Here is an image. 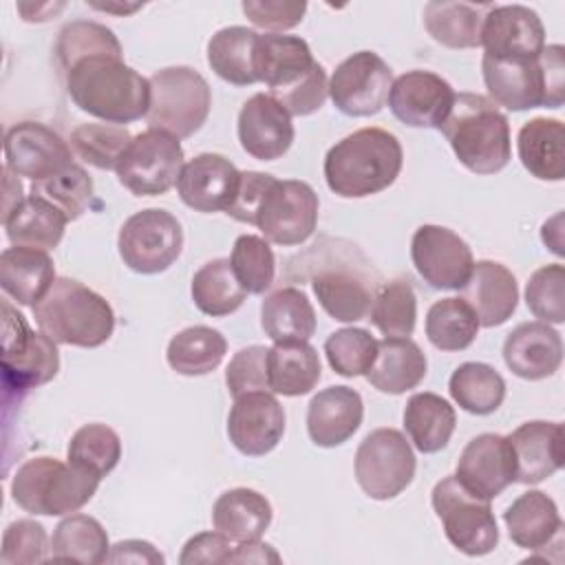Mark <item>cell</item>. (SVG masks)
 <instances>
[{"label":"cell","instance_id":"6da1fadb","mask_svg":"<svg viewBox=\"0 0 565 565\" xmlns=\"http://www.w3.org/2000/svg\"><path fill=\"white\" fill-rule=\"evenodd\" d=\"M73 104L104 124H132L148 115L150 79L124 62V57L95 55L79 60L64 73Z\"/></svg>","mask_w":565,"mask_h":565},{"label":"cell","instance_id":"7a4b0ae2","mask_svg":"<svg viewBox=\"0 0 565 565\" xmlns=\"http://www.w3.org/2000/svg\"><path fill=\"white\" fill-rule=\"evenodd\" d=\"M399 139L384 128H360L335 141L324 154V181L342 199H364L395 183L402 172Z\"/></svg>","mask_w":565,"mask_h":565},{"label":"cell","instance_id":"3957f363","mask_svg":"<svg viewBox=\"0 0 565 565\" xmlns=\"http://www.w3.org/2000/svg\"><path fill=\"white\" fill-rule=\"evenodd\" d=\"M459 163L475 174H497L512 159L510 121L479 93H457L439 126Z\"/></svg>","mask_w":565,"mask_h":565},{"label":"cell","instance_id":"277c9868","mask_svg":"<svg viewBox=\"0 0 565 565\" xmlns=\"http://www.w3.org/2000/svg\"><path fill=\"white\" fill-rule=\"evenodd\" d=\"M35 324L55 344L97 349L115 331L110 302L75 278L60 276L33 307Z\"/></svg>","mask_w":565,"mask_h":565},{"label":"cell","instance_id":"5b68a950","mask_svg":"<svg viewBox=\"0 0 565 565\" xmlns=\"http://www.w3.org/2000/svg\"><path fill=\"white\" fill-rule=\"evenodd\" d=\"M481 75L488 99L508 110L561 108L565 102V49L547 44L532 60H494L483 55Z\"/></svg>","mask_w":565,"mask_h":565},{"label":"cell","instance_id":"8992f818","mask_svg":"<svg viewBox=\"0 0 565 565\" xmlns=\"http://www.w3.org/2000/svg\"><path fill=\"white\" fill-rule=\"evenodd\" d=\"M99 477L53 457L26 459L11 479V499L29 514L62 516L82 510L97 492Z\"/></svg>","mask_w":565,"mask_h":565},{"label":"cell","instance_id":"52a82bcc","mask_svg":"<svg viewBox=\"0 0 565 565\" xmlns=\"http://www.w3.org/2000/svg\"><path fill=\"white\" fill-rule=\"evenodd\" d=\"M212 108V90L207 79L190 66H168L150 77L148 128L192 137L205 124Z\"/></svg>","mask_w":565,"mask_h":565},{"label":"cell","instance_id":"ba28073f","mask_svg":"<svg viewBox=\"0 0 565 565\" xmlns=\"http://www.w3.org/2000/svg\"><path fill=\"white\" fill-rule=\"evenodd\" d=\"M430 503L446 539L466 556H483L499 545V527L490 501L470 494L455 475L435 483Z\"/></svg>","mask_w":565,"mask_h":565},{"label":"cell","instance_id":"9c48e42d","mask_svg":"<svg viewBox=\"0 0 565 565\" xmlns=\"http://www.w3.org/2000/svg\"><path fill=\"white\" fill-rule=\"evenodd\" d=\"M353 468L362 492L375 501H386L411 486L417 459L402 430L375 428L360 441Z\"/></svg>","mask_w":565,"mask_h":565},{"label":"cell","instance_id":"30bf717a","mask_svg":"<svg viewBox=\"0 0 565 565\" xmlns=\"http://www.w3.org/2000/svg\"><path fill=\"white\" fill-rule=\"evenodd\" d=\"M60 371L57 344L31 331L24 316L2 302V380L7 388L29 391L51 382Z\"/></svg>","mask_w":565,"mask_h":565},{"label":"cell","instance_id":"8fae6325","mask_svg":"<svg viewBox=\"0 0 565 565\" xmlns=\"http://www.w3.org/2000/svg\"><path fill=\"white\" fill-rule=\"evenodd\" d=\"M117 249L128 269L146 276L161 274L181 256L183 227L172 212L146 207L124 221Z\"/></svg>","mask_w":565,"mask_h":565},{"label":"cell","instance_id":"7c38bea8","mask_svg":"<svg viewBox=\"0 0 565 565\" xmlns=\"http://www.w3.org/2000/svg\"><path fill=\"white\" fill-rule=\"evenodd\" d=\"M183 168L181 141L163 130L148 128L132 137L115 172L119 183L135 196L166 194Z\"/></svg>","mask_w":565,"mask_h":565},{"label":"cell","instance_id":"4fadbf2b","mask_svg":"<svg viewBox=\"0 0 565 565\" xmlns=\"http://www.w3.org/2000/svg\"><path fill=\"white\" fill-rule=\"evenodd\" d=\"M318 207V194L309 183L274 179L258 205L254 225L260 230L263 238L274 245H302L316 232Z\"/></svg>","mask_w":565,"mask_h":565},{"label":"cell","instance_id":"5bb4252c","mask_svg":"<svg viewBox=\"0 0 565 565\" xmlns=\"http://www.w3.org/2000/svg\"><path fill=\"white\" fill-rule=\"evenodd\" d=\"M254 68L258 82L269 88V95L280 106L302 86L327 73L324 66L313 60L302 38L285 33H258Z\"/></svg>","mask_w":565,"mask_h":565},{"label":"cell","instance_id":"9a60e30c","mask_svg":"<svg viewBox=\"0 0 565 565\" xmlns=\"http://www.w3.org/2000/svg\"><path fill=\"white\" fill-rule=\"evenodd\" d=\"M391 86V66L373 51H358L335 66L329 97L347 117H371L386 106Z\"/></svg>","mask_w":565,"mask_h":565},{"label":"cell","instance_id":"2e32d148","mask_svg":"<svg viewBox=\"0 0 565 565\" xmlns=\"http://www.w3.org/2000/svg\"><path fill=\"white\" fill-rule=\"evenodd\" d=\"M411 260L433 289H461L472 271L470 245L450 227L419 225L411 241Z\"/></svg>","mask_w":565,"mask_h":565},{"label":"cell","instance_id":"e0dca14e","mask_svg":"<svg viewBox=\"0 0 565 565\" xmlns=\"http://www.w3.org/2000/svg\"><path fill=\"white\" fill-rule=\"evenodd\" d=\"M4 166L31 181H42L73 163L71 146L42 121H18L4 132Z\"/></svg>","mask_w":565,"mask_h":565},{"label":"cell","instance_id":"ac0fdd59","mask_svg":"<svg viewBox=\"0 0 565 565\" xmlns=\"http://www.w3.org/2000/svg\"><path fill=\"white\" fill-rule=\"evenodd\" d=\"M457 481L475 497L492 501L516 481L514 455L505 435L481 433L472 437L455 468Z\"/></svg>","mask_w":565,"mask_h":565},{"label":"cell","instance_id":"d6986e66","mask_svg":"<svg viewBox=\"0 0 565 565\" xmlns=\"http://www.w3.org/2000/svg\"><path fill=\"white\" fill-rule=\"evenodd\" d=\"M285 408L269 391L234 397L227 415V437L245 457H265L285 435Z\"/></svg>","mask_w":565,"mask_h":565},{"label":"cell","instance_id":"ffe728a7","mask_svg":"<svg viewBox=\"0 0 565 565\" xmlns=\"http://www.w3.org/2000/svg\"><path fill=\"white\" fill-rule=\"evenodd\" d=\"M481 46L494 60H532L545 49V26L525 4H492L483 18Z\"/></svg>","mask_w":565,"mask_h":565},{"label":"cell","instance_id":"44dd1931","mask_svg":"<svg viewBox=\"0 0 565 565\" xmlns=\"http://www.w3.org/2000/svg\"><path fill=\"white\" fill-rule=\"evenodd\" d=\"M452 86L433 71H406L393 79L388 93V108L402 124L411 128H437L446 119L452 102Z\"/></svg>","mask_w":565,"mask_h":565},{"label":"cell","instance_id":"7402d4cb","mask_svg":"<svg viewBox=\"0 0 565 565\" xmlns=\"http://www.w3.org/2000/svg\"><path fill=\"white\" fill-rule=\"evenodd\" d=\"M241 181V170L216 152H201L183 163L177 179L179 199L194 212H227Z\"/></svg>","mask_w":565,"mask_h":565},{"label":"cell","instance_id":"603a6c76","mask_svg":"<svg viewBox=\"0 0 565 565\" xmlns=\"http://www.w3.org/2000/svg\"><path fill=\"white\" fill-rule=\"evenodd\" d=\"M236 132L241 148L258 161L280 159L296 137L291 115L269 93H256L243 104Z\"/></svg>","mask_w":565,"mask_h":565},{"label":"cell","instance_id":"cb8c5ba5","mask_svg":"<svg viewBox=\"0 0 565 565\" xmlns=\"http://www.w3.org/2000/svg\"><path fill=\"white\" fill-rule=\"evenodd\" d=\"M311 289L320 307L338 322L369 318L377 282L355 265L327 263L311 276Z\"/></svg>","mask_w":565,"mask_h":565},{"label":"cell","instance_id":"d4e9b609","mask_svg":"<svg viewBox=\"0 0 565 565\" xmlns=\"http://www.w3.org/2000/svg\"><path fill=\"white\" fill-rule=\"evenodd\" d=\"M503 362L521 380L552 377L563 362V338L547 322H521L505 335Z\"/></svg>","mask_w":565,"mask_h":565},{"label":"cell","instance_id":"484cf974","mask_svg":"<svg viewBox=\"0 0 565 565\" xmlns=\"http://www.w3.org/2000/svg\"><path fill=\"white\" fill-rule=\"evenodd\" d=\"M516 468V481L523 486H534L556 475L563 468V424L532 419L505 435Z\"/></svg>","mask_w":565,"mask_h":565},{"label":"cell","instance_id":"4316f807","mask_svg":"<svg viewBox=\"0 0 565 565\" xmlns=\"http://www.w3.org/2000/svg\"><path fill=\"white\" fill-rule=\"evenodd\" d=\"M364 417L362 395L344 384L318 391L307 406V433L320 448H335L349 441Z\"/></svg>","mask_w":565,"mask_h":565},{"label":"cell","instance_id":"83f0119b","mask_svg":"<svg viewBox=\"0 0 565 565\" xmlns=\"http://www.w3.org/2000/svg\"><path fill=\"white\" fill-rule=\"evenodd\" d=\"M459 291L477 313L479 324L486 329L508 322L519 305L516 278L503 263L497 260H477Z\"/></svg>","mask_w":565,"mask_h":565},{"label":"cell","instance_id":"f1b7e54d","mask_svg":"<svg viewBox=\"0 0 565 565\" xmlns=\"http://www.w3.org/2000/svg\"><path fill=\"white\" fill-rule=\"evenodd\" d=\"M503 523L514 545L539 552L561 539L563 519L552 497L541 490H525L503 512Z\"/></svg>","mask_w":565,"mask_h":565},{"label":"cell","instance_id":"f546056e","mask_svg":"<svg viewBox=\"0 0 565 565\" xmlns=\"http://www.w3.org/2000/svg\"><path fill=\"white\" fill-rule=\"evenodd\" d=\"M55 278L53 258L44 249L13 245L0 254V287L22 307H35Z\"/></svg>","mask_w":565,"mask_h":565},{"label":"cell","instance_id":"4dcf8cb0","mask_svg":"<svg viewBox=\"0 0 565 565\" xmlns=\"http://www.w3.org/2000/svg\"><path fill=\"white\" fill-rule=\"evenodd\" d=\"M271 503L254 488H232L212 505V525L232 543L260 539L271 525Z\"/></svg>","mask_w":565,"mask_h":565},{"label":"cell","instance_id":"1f68e13d","mask_svg":"<svg viewBox=\"0 0 565 565\" xmlns=\"http://www.w3.org/2000/svg\"><path fill=\"white\" fill-rule=\"evenodd\" d=\"M426 355L411 338L377 340V355L366 373L373 388L386 395H402L426 377Z\"/></svg>","mask_w":565,"mask_h":565},{"label":"cell","instance_id":"d6a6232c","mask_svg":"<svg viewBox=\"0 0 565 565\" xmlns=\"http://www.w3.org/2000/svg\"><path fill=\"white\" fill-rule=\"evenodd\" d=\"M521 166L541 181L565 179V128L561 119L534 117L525 121L516 137Z\"/></svg>","mask_w":565,"mask_h":565},{"label":"cell","instance_id":"836d02e7","mask_svg":"<svg viewBox=\"0 0 565 565\" xmlns=\"http://www.w3.org/2000/svg\"><path fill=\"white\" fill-rule=\"evenodd\" d=\"M66 223V214L38 194L24 196V201L7 218H2L4 234L11 245L44 252L60 245Z\"/></svg>","mask_w":565,"mask_h":565},{"label":"cell","instance_id":"e575fe53","mask_svg":"<svg viewBox=\"0 0 565 565\" xmlns=\"http://www.w3.org/2000/svg\"><path fill=\"white\" fill-rule=\"evenodd\" d=\"M322 375L318 351L309 342H274L267 351L269 391L300 397L316 388Z\"/></svg>","mask_w":565,"mask_h":565},{"label":"cell","instance_id":"d590c367","mask_svg":"<svg viewBox=\"0 0 565 565\" xmlns=\"http://www.w3.org/2000/svg\"><path fill=\"white\" fill-rule=\"evenodd\" d=\"M260 327L274 342H309L316 333V311L298 287H280L260 305Z\"/></svg>","mask_w":565,"mask_h":565},{"label":"cell","instance_id":"8d00e7d4","mask_svg":"<svg viewBox=\"0 0 565 565\" xmlns=\"http://www.w3.org/2000/svg\"><path fill=\"white\" fill-rule=\"evenodd\" d=\"M490 7V2L433 0L424 7V26L446 49H475L481 46V26Z\"/></svg>","mask_w":565,"mask_h":565},{"label":"cell","instance_id":"74e56055","mask_svg":"<svg viewBox=\"0 0 565 565\" xmlns=\"http://www.w3.org/2000/svg\"><path fill=\"white\" fill-rule=\"evenodd\" d=\"M457 426V413L448 399L437 393H415L404 406V430L413 446L433 455L448 446Z\"/></svg>","mask_w":565,"mask_h":565},{"label":"cell","instance_id":"f35d334b","mask_svg":"<svg viewBox=\"0 0 565 565\" xmlns=\"http://www.w3.org/2000/svg\"><path fill=\"white\" fill-rule=\"evenodd\" d=\"M258 33L247 26H225L218 29L207 42V64L227 84L249 86L256 84V55Z\"/></svg>","mask_w":565,"mask_h":565},{"label":"cell","instance_id":"ab89813d","mask_svg":"<svg viewBox=\"0 0 565 565\" xmlns=\"http://www.w3.org/2000/svg\"><path fill=\"white\" fill-rule=\"evenodd\" d=\"M227 353V340L221 331L194 324L170 338L166 360L172 371L185 377H199L216 371Z\"/></svg>","mask_w":565,"mask_h":565},{"label":"cell","instance_id":"60d3db41","mask_svg":"<svg viewBox=\"0 0 565 565\" xmlns=\"http://www.w3.org/2000/svg\"><path fill=\"white\" fill-rule=\"evenodd\" d=\"M110 543L104 525L88 514L62 519L51 536V561L55 563H106Z\"/></svg>","mask_w":565,"mask_h":565},{"label":"cell","instance_id":"b9f144b4","mask_svg":"<svg viewBox=\"0 0 565 565\" xmlns=\"http://www.w3.org/2000/svg\"><path fill=\"white\" fill-rule=\"evenodd\" d=\"M448 393L466 413L490 415L505 399V380L486 362H463L452 371Z\"/></svg>","mask_w":565,"mask_h":565},{"label":"cell","instance_id":"7bdbcfd3","mask_svg":"<svg viewBox=\"0 0 565 565\" xmlns=\"http://www.w3.org/2000/svg\"><path fill=\"white\" fill-rule=\"evenodd\" d=\"M190 294L196 309L212 318L234 313L247 298V291L234 276L230 258H214L201 265L192 276Z\"/></svg>","mask_w":565,"mask_h":565},{"label":"cell","instance_id":"ee69618b","mask_svg":"<svg viewBox=\"0 0 565 565\" xmlns=\"http://www.w3.org/2000/svg\"><path fill=\"white\" fill-rule=\"evenodd\" d=\"M479 329V318L463 298L435 300L426 313V338L439 351L468 349Z\"/></svg>","mask_w":565,"mask_h":565},{"label":"cell","instance_id":"f6af8a7d","mask_svg":"<svg viewBox=\"0 0 565 565\" xmlns=\"http://www.w3.org/2000/svg\"><path fill=\"white\" fill-rule=\"evenodd\" d=\"M53 53H55V62H57V68L62 75L73 64H77L79 60H86V57H95V55L124 57L117 35L106 24H99L93 20L66 22L57 33Z\"/></svg>","mask_w":565,"mask_h":565},{"label":"cell","instance_id":"bcb514c9","mask_svg":"<svg viewBox=\"0 0 565 565\" xmlns=\"http://www.w3.org/2000/svg\"><path fill=\"white\" fill-rule=\"evenodd\" d=\"M369 320L384 338H408L417 322V296L408 280L395 278L377 287Z\"/></svg>","mask_w":565,"mask_h":565},{"label":"cell","instance_id":"7dc6e473","mask_svg":"<svg viewBox=\"0 0 565 565\" xmlns=\"http://www.w3.org/2000/svg\"><path fill=\"white\" fill-rule=\"evenodd\" d=\"M121 459V439L119 435L99 422L84 424L77 428L66 448V461L97 475L104 479L110 475Z\"/></svg>","mask_w":565,"mask_h":565},{"label":"cell","instance_id":"c3c4849f","mask_svg":"<svg viewBox=\"0 0 565 565\" xmlns=\"http://www.w3.org/2000/svg\"><path fill=\"white\" fill-rule=\"evenodd\" d=\"M132 135L115 124H79L71 132V150L97 170H115Z\"/></svg>","mask_w":565,"mask_h":565},{"label":"cell","instance_id":"681fc988","mask_svg":"<svg viewBox=\"0 0 565 565\" xmlns=\"http://www.w3.org/2000/svg\"><path fill=\"white\" fill-rule=\"evenodd\" d=\"M31 194H38L60 207L68 221H77L93 201V179L79 166L71 163L64 170L31 183Z\"/></svg>","mask_w":565,"mask_h":565},{"label":"cell","instance_id":"f907efd6","mask_svg":"<svg viewBox=\"0 0 565 565\" xmlns=\"http://www.w3.org/2000/svg\"><path fill=\"white\" fill-rule=\"evenodd\" d=\"M230 263L236 280L247 294H265L276 278V256L269 241L263 236L241 234L234 241Z\"/></svg>","mask_w":565,"mask_h":565},{"label":"cell","instance_id":"816d5d0a","mask_svg":"<svg viewBox=\"0 0 565 565\" xmlns=\"http://www.w3.org/2000/svg\"><path fill=\"white\" fill-rule=\"evenodd\" d=\"M324 355L342 377L366 375L377 355V340L362 327H344L324 340Z\"/></svg>","mask_w":565,"mask_h":565},{"label":"cell","instance_id":"f5cc1de1","mask_svg":"<svg viewBox=\"0 0 565 565\" xmlns=\"http://www.w3.org/2000/svg\"><path fill=\"white\" fill-rule=\"evenodd\" d=\"M525 305L541 322H565V267L561 263L543 265L527 278Z\"/></svg>","mask_w":565,"mask_h":565},{"label":"cell","instance_id":"db71d44e","mask_svg":"<svg viewBox=\"0 0 565 565\" xmlns=\"http://www.w3.org/2000/svg\"><path fill=\"white\" fill-rule=\"evenodd\" d=\"M46 561H51V541L42 523L18 519L7 525L0 547L2 565H35Z\"/></svg>","mask_w":565,"mask_h":565},{"label":"cell","instance_id":"11a10c76","mask_svg":"<svg viewBox=\"0 0 565 565\" xmlns=\"http://www.w3.org/2000/svg\"><path fill=\"white\" fill-rule=\"evenodd\" d=\"M267 351L269 349L263 344H249L232 355L225 369V384L232 397H241L254 391H269Z\"/></svg>","mask_w":565,"mask_h":565},{"label":"cell","instance_id":"9f6ffc18","mask_svg":"<svg viewBox=\"0 0 565 565\" xmlns=\"http://www.w3.org/2000/svg\"><path fill=\"white\" fill-rule=\"evenodd\" d=\"M247 20L269 33H282L298 26L307 13V2L298 0H243Z\"/></svg>","mask_w":565,"mask_h":565},{"label":"cell","instance_id":"6f0895ef","mask_svg":"<svg viewBox=\"0 0 565 565\" xmlns=\"http://www.w3.org/2000/svg\"><path fill=\"white\" fill-rule=\"evenodd\" d=\"M274 179L276 177H271L267 172H256V170L241 172L236 196H234V201H232V205L227 207L225 214L232 216L238 223L254 225L256 223L258 205H260L267 188L274 183Z\"/></svg>","mask_w":565,"mask_h":565},{"label":"cell","instance_id":"680465c9","mask_svg":"<svg viewBox=\"0 0 565 565\" xmlns=\"http://www.w3.org/2000/svg\"><path fill=\"white\" fill-rule=\"evenodd\" d=\"M232 541L221 532H199L190 536L181 550V565H199V563H227L232 552Z\"/></svg>","mask_w":565,"mask_h":565},{"label":"cell","instance_id":"91938a15","mask_svg":"<svg viewBox=\"0 0 565 565\" xmlns=\"http://www.w3.org/2000/svg\"><path fill=\"white\" fill-rule=\"evenodd\" d=\"M166 558L163 554L148 541L141 539H126L110 545L106 563H146V565H161Z\"/></svg>","mask_w":565,"mask_h":565},{"label":"cell","instance_id":"94428289","mask_svg":"<svg viewBox=\"0 0 565 565\" xmlns=\"http://www.w3.org/2000/svg\"><path fill=\"white\" fill-rule=\"evenodd\" d=\"M280 554L269 545L263 543L260 539L254 541H243L238 545L232 547L227 563H258V565H267V563H280Z\"/></svg>","mask_w":565,"mask_h":565},{"label":"cell","instance_id":"6125c7cd","mask_svg":"<svg viewBox=\"0 0 565 565\" xmlns=\"http://www.w3.org/2000/svg\"><path fill=\"white\" fill-rule=\"evenodd\" d=\"M2 183H4V199H2V218H7L22 201H24V194H22V183L18 179V174H13L7 166L2 168Z\"/></svg>","mask_w":565,"mask_h":565},{"label":"cell","instance_id":"be15d7a7","mask_svg":"<svg viewBox=\"0 0 565 565\" xmlns=\"http://www.w3.org/2000/svg\"><path fill=\"white\" fill-rule=\"evenodd\" d=\"M541 238L556 256H563V212L554 214L550 221L543 223Z\"/></svg>","mask_w":565,"mask_h":565},{"label":"cell","instance_id":"e7e4bbea","mask_svg":"<svg viewBox=\"0 0 565 565\" xmlns=\"http://www.w3.org/2000/svg\"><path fill=\"white\" fill-rule=\"evenodd\" d=\"M90 7H95V9H99V11H106V13H132V11H137L141 4L139 2H135V4H126V7H121V4H97V2H90Z\"/></svg>","mask_w":565,"mask_h":565}]
</instances>
